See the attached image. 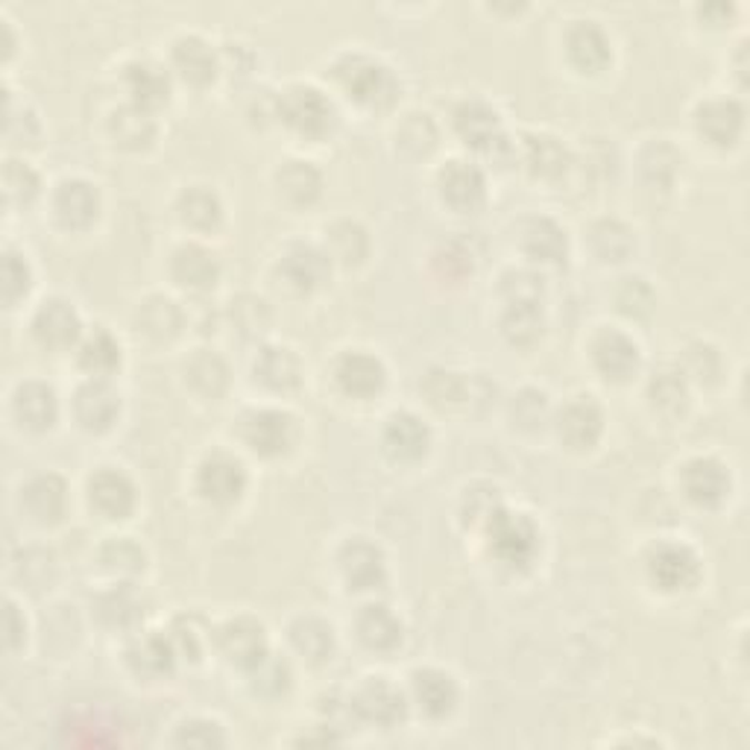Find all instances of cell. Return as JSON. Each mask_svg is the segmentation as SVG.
<instances>
[{
  "label": "cell",
  "instance_id": "cell-41",
  "mask_svg": "<svg viewBox=\"0 0 750 750\" xmlns=\"http://www.w3.org/2000/svg\"><path fill=\"white\" fill-rule=\"evenodd\" d=\"M592 244L596 253L607 262H621L630 253V232L619 223H598L592 232Z\"/></svg>",
  "mask_w": 750,
  "mask_h": 750
},
{
  "label": "cell",
  "instance_id": "cell-26",
  "mask_svg": "<svg viewBox=\"0 0 750 750\" xmlns=\"http://www.w3.org/2000/svg\"><path fill=\"white\" fill-rule=\"evenodd\" d=\"M358 634L369 648H375V651H391V648L399 645L402 625L387 607L373 604V607H364V612H361Z\"/></svg>",
  "mask_w": 750,
  "mask_h": 750
},
{
  "label": "cell",
  "instance_id": "cell-28",
  "mask_svg": "<svg viewBox=\"0 0 750 750\" xmlns=\"http://www.w3.org/2000/svg\"><path fill=\"white\" fill-rule=\"evenodd\" d=\"M126 85H130L132 98L141 109L159 107L171 94V82L162 68L150 65V62H139V65L126 68Z\"/></svg>",
  "mask_w": 750,
  "mask_h": 750
},
{
  "label": "cell",
  "instance_id": "cell-51",
  "mask_svg": "<svg viewBox=\"0 0 750 750\" xmlns=\"http://www.w3.org/2000/svg\"><path fill=\"white\" fill-rule=\"evenodd\" d=\"M437 267H440L443 276H452V267H457V276H466V273L473 270V262H469V255H466L460 246L452 244L437 255Z\"/></svg>",
  "mask_w": 750,
  "mask_h": 750
},
{
  "label": "cell",
  "instance_id": "cell-49",
  "mask_svg": "<svg viewBox=\"0 0 750 750\" xmlns=\"http://www.w3.org/2000/svg\"><path fill=\"white\" fill-rule=\"evenodd\" d=\"M103 562H107L109 569L139 571L144 566V555L135 546H130V543H112L103 551Z\"/></svg>",
  "mask_w": 750,
  "mask_h": 750
},
{
  "label": "cell",
  "instance_id": "cell-9",
  "mask_svg": "<svg viewBox=\"0 0 750 750\" xmlns=\"http://www.w3.org/2000/svg\"><path fill=\"white\" fill-rule=\"evenodd\" d=\"M683 489L695 505L712 507L727 496V489H730V475H727L724 466L718 464V460H712V457H698L692 464H686Z\"/></svg>",
  "mask_w": 750,
  "mask_h": 750
},
{
  "label": "cell",
  "instance_id": "cell-52",
  "mask_svg": "<svg viewBox=\"0 0 750 750\" xmlns=\"http://www.w3.org/2000/svg\"><path fill=\"white\" fill-rule=\"evenodd\" d=\"M689 361H695L692 373L698 382H712V375L718 373V367H707V361H718V358L710 346H695V349H689Z\"/></svg>",
  "mask_w": 750,
  "mask_h": 750
},
{
  "label": "cell",
  "instance_id": "cell-6",
  "mask_svg": "<svg viewBox=\"0 0 750 750\" xmlns=\"http://www.w3.org/2000/svg\"><path fill=\"white\" fill-rule=\"evenodd\" d=\"M196 487L203 493L209 501H217V505H229L235 501L246 487V473L244 466L237 464L235 457L229 455H214L209 457L196 475Z\"/></svg>",
  "mask_w": 750,
  "mask_h": 750
},
{
  "label": "cell",
  "instance_id": "cell-27",
  "mask_svg": "<svg viewBox=\"0 0 750 750\" xmlns=\"http://www.w3.org/2000/svg\"><path fill=\"white\" fill-rule=\"evenodd\" d=\"M173 65L180 68V74L185 80L196 82V85H203L214 77L217 71V62H214L212 48L205 44L203 39H180L176 41V50H173Z\"/></svg>",
  "mask_w": 750,
  "mask_h": 750
},
{
  "label": "cell",
  "instance_id": "cell-48",
  "mask_svg": "<svg viewBox=\"0 0 750 750\" xmlns=\"http://www.w3.org/2000/svg\"><path fill=\"white\" fill-rule=\"evenodd\" d=\"M27 287H30V270H27L24 259H18L16 253H7V259H3V294H7V302H16L18 296H24Z\"/></svg>",
  "mask_w": 750,
  "mask_h": 750
},
{
  "label": "cell",
  "instance_id": "cell-17",
  "mask_svg": "<svg viewBox=\"0 0 750 750\" xmlns=\"http://www.w3.org/2000/svg\"><path fill=\"white\" fill-rule=\"evenodd\" d=\"M428 428H425L416 416L411 414H396L384 428V446L391 452L393 457H399V460H416V457H423L425 449H428Z\"/></svg>",
  "mask_w": 750,
  "mask_h": 750
},
{
  "label": "cell",
  "instance_id": "cell-40",
  "mask_svg": "<svg viewBox=\"0 0 750 750\" xmlns=\"http://www.w3.org/2000/svg\"><path fill=\"white\" fill-rule=\"evenodd\" d=\"M188 375H191V382H194L196 391L205 393V396H217V393L226 387V367H223V361L214 358V355H200L196 361H191Z\"/></svg>",
  "mask_w": 750,
  "mask_h": 750
},
{
  "label": "cell",
  "instance_id": "cell-11",
  "mask_svg": "<svg viewBox=\"0 0 750 750\" xmlns=\"http://www.w3.org/2000/svg\"><path fill=\"white\" fill-rule=\"evenodd\" d=\"M604 428V414L596 402L578 399L560 416V437L569 443L571 449H589L596 446Z\"/></svg>",
  "mask_w": 750,
  "mask_h": 750
},
{
  "label": "cell",
  "instance_id": "cell-2",
  "mask_svg": "<svg viewBox=\"0 0 750 750\" xmlns=\"http://www.w3.org/2000/svg\"><path fill=\"white\" fill-rule=\"evenodd\" d=\"M335 77L349 91V98L364 107H387L396 91L391 71L367 57H346L335 68Z\"/></svg>",
  "mask_w": 750,
  "mask_h": 750
},
{
  "label": "cell",
  "instance_id": "cell-39",
  "mask_svg": "<svg viewBox=\"0 0 750 750\" xmlns=\"http://www.w3.org/2000/svg\"><path fill=\"white\" fill-rule=\"evenodd\" d=\"M294 642L305 657H311L314 662L326 660L328 651H332V630L323 625V621H300L294 628Z\"/></svg>",
  "mask_w": 750,
  "mask_h": 750
},
{
  "label": "cell",
  "instance_id": "cell-47",
  "mask_svg": "<svg viewBox=\"0 0 750 750\" xmlns=\"http://www.w3.org/2000/svg\"><path fill=\"white\" fill-rule=\"evenodd\" d=\"M3 180H7V194L12 203H27L36 194V188H39V176L21 162H9Z\"/></svg>",
  "mask_w": 750,
  "mask_h": 750
},
{
  "label": "cell",
  "instance_id": "cell-3",
  "mask_svg": "<svg viewBox=\"0 0 750 750\" xmlns=\"http://www.w3.org/2000/svg\"><path fill=\"white\" fill-rule=\"evenodd\" d=\"M648 578L662 589V592H683L692 589L701 578L698 557L686 546L662 543L648 555Z\"/></svg>",
  "mask_w": 750,
  "mask_h": 750
},
{
  "label": "cell",
  "instance_id": "cell-7",
  "mask_svg": "<svg viewBox=\"0 0 750 750\" xmlns=\"http://www.w3.org/2000/svg\"><path fill=\"white\" fill-rule=\"evenodd\" d=\"M89 498L91 507L103 514L107 519H123V516L132 514L135 507V487L123 473H114V469H103L91 478L89 484Z\"/></svg>",
  "mask_w": 750,
  "mask_h": 750
},
{
  "label": "cell",
  "instance_id": "cell-29",
  "mask_svg": "<svg viewBox=\"0 0 750 750\" xmlns=\"http://www.w3.org/2000/svg\"><path fill=\"white\" fill-rule=\"evenodd\" d=\"M173 276L180 278V285L209 287L217 278V259L203 246H182L173 259Z\"/></svg>",
  "mask_w": 750,
  "mask_h": 750
},
{
  "label": "cell",
  "instance_id": "cell-21",
  "mask_svg": "<svg viewBox=\"0 0 750 750\" xmlns=\"http://www.w3.org/2000/svg\"><path fill=\"white\" fill-rule=\"evenodd\" d=\"M343 575L349 580L352 589H375L382 587L384 580V557L378 548L367 546V543H355L346 546L341 557Z\"/></svg>",
  "mask_w": 750,
  "mask_h": 750
},
{
  "label": "cell",
  "instance_id": "cell-18",
  "mask_svg": "<svg viewBox=\"0 0 750 750\" xmlns=\"http://www.w3.org/2000/svg\"><path fill=\"white\" fill-rule=\"evenodd\" d=\"M569 57L584 71H601L610 62V41L592 21H580L569 33Z\"/></svg>",
  "mask_w": 750,
  "mask_h": 750
},
{
  "label": "cell",
  "instance_id": "cell-4",
  "mask_svg": "<svg viewBox=\"0 0 750 750\" xmlns=\"http://www.w3.org/2000/svg\"><path fill=\"white\" fill-rule=\"evenodd\" d=\"M282 114L285 121L294 126L302 135H311V139H320L326 135L328 126H332V118H335V109L328 103L317 89H308V85H296L282 98Z\"/></svg>",
  "mask_w": 750,
  "mask_h": 750
},
{
  "label": "cell",
  "instance_id": "cell-38",
  "mask_svg": "<svg viewBox=\"0 0 750 750\" xmlns=\"http://www.w3.org/2000/svg\"><path fill=\"white\" fill-rule=\"evenodd\" d=\"M539 328H543V317H539L537 302H510L505 314V332L510 341L530 343L539 335Z\"/></svg>",
  "mask_w": 750,
  "mask_h": 750
},
{
  "label": "cell",
  "instance_id": "cell-36",
  "mask_svg": "<svg viewBox=\"0 0 750 750\" xmlns=\"http://www.w3.org/2000/svg\"><path fill=\"white\" fill-rule=\"evenodd\" d=\"M80 364L91 375H109L121 364V349H118V343L112 341L109 332H94L89 341L82 343Z\"/></svg>",
  "mask_w": 750,
  "mask_h": 750
},
{
  "label": "cell",
  "instance_id": "cell-50",
  "mask_svg": "<svg viewBox=\"0 0 750 750\" xmlns=\"http://www.w3.org/2000/svg\"><path fill=\"white\" fill-rule=\"evenodd\" d=\"M182 744H200V748H212V744H223L221 727L209 724V721H194V724H185L180 736Z\"/></svg>",
  "mask_w": 750,
  "mask_h": 750
},
{
  "label": "cell",
  "instance_id": "cell-45",
  "mask_svg": "<svg viewBox=\"0 0 750 750\" xmlns=\"http://www.w3.org/2000/svg\"><path fill=\"white\" fill-rule=\"evenodd\" d=\"M328 241H332V250H335L337 259H343L346 264L361 262L364 253H367V235L358 226H352V223H337L328 232Z\"/></svg>",
  "mask_w": 750,
  "mask_h": 750
},
{
  "label": "cell",
  "instance_id": "cell-32",
  "mask_svg": "<svg viewBox=\"0 0 750 750\" xmlns=\"http://www.w3.org/2000/svg\"><path fill=\"white\" fill-rule=\"evenodd\" d=\"M112 132L114 139L121 141L123 148H148L150 141H153L155 135V123L150 121L148 109L141 107H126V109H118L112 118Z\"/></svg>",
  "mask_w": 750,
  "mask_h": 750
},
{
  "label": "cell",
  "instance_id": "cell-10",
  "mask_svg": "<svg viewBox=\"0 0 750 750\" xmlns=\"http://www.w3.org/2000/svg\"><path fill=\"white\" fill-rule=\"evenodd\" d=\"M592 358H596V367L607 378L625 382L637 369L639 349L637 343L621 335V332H604V335H598L596 346H592Z\"/></svg>",
  "mask_w": 750,
  "mask_h": 750
},
{
  "label": "cell",
  "instance_id": "cell-14",
  "mask_svg": "<svg viewBox=\"0 0 750 750\" xmlns=\"http://www.w3.org/2000/svg\"><path fill=\"white\" fill-rule=\"evenodd\" d=\"M744 112L733 100H712L707 107L698 109V130L701 135L712 141V144H733L742 132Z\"/></svg>",
  "mask_w": 750,
  "mask_h": 750
},
{
  "label": "cell",
  "instance_id": "cell-42",
  "mask_svg": "<svg viewBox=\"0 0 750 750\" xmlns=\"http://www.w3.org/2000/svg\"><path fill=\"white\" fill-rule=\"evenodd\" d=\"M132 662H135V669L148 671V675H164V671H171L173 662V651L171 645L164 642L162 637H150L132 651Z\"/></svg>",
  "mask_w": 750,
  "mask_h": 750
},
{
  "label": "cell",
  "instance_id": "cell-44",
  "mask_svg": "<svg viewBox=\"0 0 750 750\" xmlns=\"http://www.w3.org/2000/svg\"><path fill=\"white\" fill-rule=\"evenodd\" d=\"M141 326H144V332L153 337H171L173 332L180 328V311L173 308V302L153 300L144 305Z\"/></svg>",
  "mask_w": 750,
  "mask_h": 750
},
{
  "label": "cell",
  "instance_id": "cell-34",
  "mask_svg": "<svg viewBox=\"0 0 750 750\" xmlns=\"http://www.w3.org/2000/svg\"><path fill=\"white\" fill-rule=\"evenodd\" d=\"M525 162L530 164V171L539 176H557L566 171V150L560 148V141L548 139V135H528L525 139Z\"/></svg>",
  "mask_w": 750,
  "mask_h": 750
},
{
  "label": "cell",
  "instance_id": "cell-37",
  "mask_svg": "<svg viewBox=\"0 0 750 750\" xmlns=\"http://www.w3.org/2000/svg\"><path fill=\"white\" fill-rule=\"evenodd\" d=\"M278 182L294 203H311L320 194V173L305 162L287 164L285 171L278 173Z\"/></svg>",
  "mask_w": 750,
  "mask_h": 750
},
{
  "label": "cell",
  "instance_id": "cell-20",
  "mask_svg": "<svg viewBox=\"0 0 750 750\" xmlns=\"http://www.w3.org/2000/svg\"><path fill=\"white\" fill-rule=\"evenodd\" d=\"M457 135L473 144V148L493 150L501 141L498 135V118L493 109H487L484 103H464L455 114Z\"/></svg>",
  "mask_w": 750,
  "mask_h": 750
},
{
  "label": "cell",
  "instance_id": "cell-46",
  "mask_svg": "<svg viewBox=\"0 0 750 750\" xmlns=\"http://www.w3.org/2000/svg\"><path fill=\"white\" fill-rule=\"evenodd\" d=\"M651 399L662 411H680L686 402V382L680 373H660L651 382Z\"/></svg>",
  "mask_w": 750,
  "mask_h": 750
},
{
  "label": "cell",
  "instance_id": "cell-30",
  "mask_svg": "<svg viewBox=\"0 0 750 750\" xmlns=\"http://www.w3.org/2000/svg\"><path fill=\"white\" fill-rule=\"evenodd\" d=\"M255 373L273 391H291L300 384V361L287 349H264L262 358L255 361Z\"/></svg>",
  "mask_w": 750,
  "mask_h": 750
},
{
  "label": "cell",
  "instance_id": "cell-13",
  "mask_svg": "<svg viewBox=\"0 0 750 750\" xmlns=\"http://www.w3.org/2000/svg\"><path fill=\"white\" fill-rule=\"evenodd\" d=\"M355 710L369 724L393 727L405 718V701H402V695L393 686L375 680V683L361 689L358 698H355Z\"/></svg>",
  "mask_w": 750,
  "mask_h": 750
},
{
  "label": "cell",
  "instance_id": "cell-23",
  "mask_svg": "<svg viewBox=\"0 0 750 750\" xmlns=\"http://www.w3.org/2000/svg\"><path fill=\"white\" fill-rule=\"evenodd\" d=\"M414 695H416V703H419V707H423V710L434 718L446 716V712H449L457 701V689H455V683H452V677L443 675V671H434V669L416 671Z\"/></svg>",
  "mask_w": 750,
  "mask_h": 750
},
{
  "label": "cell",
  "instance_id": "cell-33",
  "mask_svg": "<svg viewBox=\"0 0 750 750\" xmlns=\"http://www.w3.org/2000/svg\"><path fill=\"white\" fill-rule=\"evenodd\" d=\"M525 250L539 262H560L566 255V235L551 221H530L525 229Z\"/></svg>",
  "mask_w": 750,
  "mask_h": 750
},
{
  "label": "cell",
  "instance_id": "cell-15",
  "mask_svg": "<svg viewBox=\"0 0 750 750\" xmlns=\"http://www.w3.org/2000/svg\"><path fill=\"white\" fill-rule=\"evenodd\" d=\"M337 382L349 396L367 399L384 387V367L382 361L373 355H346L337 367Z\"/></svg>",
  "mask_w": 750,
  "mask_h": 750
},
{
  "label": "cell",
  "instance_id": "cell-35",
  "mask_svg": "<svg viewBox=\"0 0 750 750\" xmlns=\"http://www.w3.org/2000/svg\"><path fill=\"white\" fill-rule=\"evenodd\" d=\"M180 214L188 226L212 229L221 221V200L205 191V188H191L180 200Z\"/></svg>",
  "mask_w": 750,
  "mask_h": 750
},
{
  "label": "cell",
  "instance_id": "cell-43",
  "mask_svg": "<svg viewBox=\"0 0 750 750\" xmlns=\"http://www.w3.org/2000/svg\"><path fill=\"white\" fill-rule=\"evenodd\" d=\"M425 393L432 396L437 408H455L466 402V382L457 373H432Z\"/></svg>",
  "mask_w": 750,
  "mask_h": 750
},
{
  "label": "cell",
  "instance_id": "cell-25",
  "mask_svg": "<svg viewBox=\"0 0 750 750\" xmlns=\"http://www.w3.org/2000/svg\"><path fill=\"white\" fill-rule=\"evenodd\" d=\"M16 414L21 423L36 432L48 428L57 419V393L50 391L48 384H24L16 396Z\"/></svg>",
  "mask_w": 750,
  "mask_h": 750
},
{
  "label": "cell",
  "instance_id": "cell-5",
  "mask_svg": "<svg viewBox=\"0 0 750 750\" xmlns=\"http://www.w3.org/2000/svg\"><path fill=\"white\" fill-rule=\"evenodd\" d=\"M244 440L264 457L282 455L294 443V419L282 411H255L244 419Z\"/></svg>",
  "mask_w": 750,
  "mask_h": 750
},
{
  "label": "cell",
  "instance_id": "cell-1",
  "mask_svg": "<svg viewBox=\"0 0 750 750\" xmlns=\"http://www.w3.org/2000/svg\"><path fill=\"white\" fill-rule=\"evenodd\" d=\"M487 537L489 551L498 557V562H505L510 569H525L537 557L539 537L528 516L496 510L487 519Z\"/></svg>",
  "mask_w": 750,
  "mask_h": 750
},
{
  "label": "cell",
  "instance_id": "cell-8",
  "mask_svg": "<svg viewBox=\"0 0 750 750\" xmlns=\"http://www.w3.org/2000/svg\"><path fill=\"white\" fill-rule=\"evenodd\" d=\"M221 651L229 660L237 666L253 669L267 657V639H264V628L253 619H235L229 621L221 630Z\"/></svg>",
  "mask_w": 750,
  "mask_h": 750
},
{
  "label": "cell",
  "instance_id": "cell-22",
  "mask_svg": "<svg viewBox=\"0 0 750 750\" xmlns=\"http://www.w3.org/2000/svg\"><path fill=\"white\" fill-rule=\"evenodd\" d=\"M57 212L65 226H89L98 217V191L89 182H65L57 194Z\"/></svg>",
  "mask_w": 750,
  "mask_h": 750
},
{
  "label": "cell",
  "instance_id": "cell-31",
  "mask_svg": "<svg viewBox=\"0 0 750 750\" xmlns=\"http://www.w3.org/2000/svg\"><path fill=\"white\" fill-rule=\"evenodd\" d=\"M24 501L30 507V514L41 523H53L65 510V487L59 478L48 475V478H36L24 493Z\"/></svg>",
  "mask_w": 750,
  "mask_h": 750
},
{
  "label": "cell",
  "instance_id": "cell-12",
  "mask_svg": "<svg viewBox=\"0 0 750 750\" xmlns=\"http://www.w3.org/2000/svg\"><path fill=\"white\" fill-rule=\"evenodd\" d=\"M36 337H39L44 346H68L74 343L80 335V317L77 311L62 300L44 302L36 314Z\"/></svg>",
  "mask_w": 750,
  "mask_h": 750
},
{
  "label": "cell",
  "instance_id": "cell-24",
  "mask_svg": "<svg viewBox=\"0 0 750 750\" xmlns=\"http://www.w3.org/2000/svg\"><path fill=\"white\" fill-rule=\"evenodd\" d=\"M282 273L294 287L300 291H314L326 282L328 276V259L317 250H311V246H296L291 253L285 255V262H282Z\"/></svg>",
  "mask_w": 750,
  "mask_h": 750
},
{
  "label": "cell",
  "instance_id": "cell-16",
  "mask_svg": "<svg viewBox=\"0 0 750 750\" xmlns=\"http://www.w3.org/2000/svg\"><path fill=\"white\" fill-rule=\"evenodd\" d=\"M118 408H121V402H118L112 387L103 382H89L77 393V416L91 432L109 428L118 416Z\"/></svg>",
  "mask_w": 750,
  "mask_h": 750
},
{
  "label": "cell",
  "instance_id": "cell-19",
  "mask_svg": "<svg viewBox=\"0 0 750 750\" xmlns=\"http://www.w3.org/2000/svg\"><path fill=\"white\" fill-rule=\"evenodd\" d=\"M443 196L449 200L455 209H475L484 200V176L475 164L452 162L440 173Z\"/></svg>",
  "mask_w": 750,
  "mask_h": 750
}]
</instances>
